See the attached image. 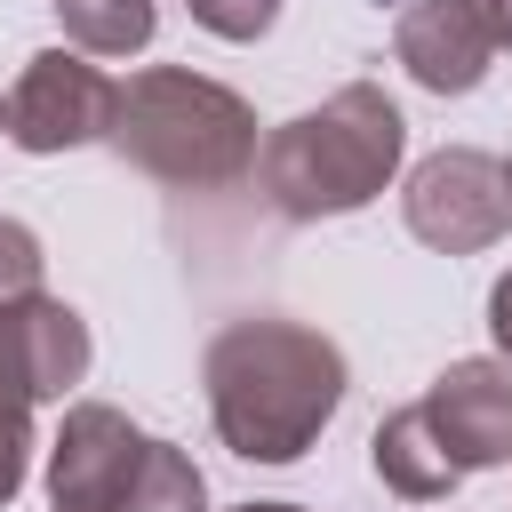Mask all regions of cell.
<instances>
[{
    "label": "cell",
    "mask_w": 512,
    "mask_h": 512,
    "mask_svg": "<svg viewBox=\"0 0 512 512\" xmlns=\"http://www.w3.org/2000/svg\"><path fill=\"white\" fill-rule=\"evenodd\" d=\"M208 416L216 440L248 464H296L344 408V352L304 320H232L208 336Z\"/></svg>",
    "instance_id": "1"
},
{
    "label": "cell",
    "mask_w": 512,
    "mask_h": 512,
    "mask_svg": "<svg viewBox=\"0 0 512 512\" xmlns=\"http://www.w3.org/2000/svg\"><path fill=\"white\" fill-rule=\"evenodd\" d=\"M408 152V120L376 80H344L328 104L280 120L256 152V184L288 224H320V216H352L368 208Z\"/></svg>",
    "instance_id": "2"
},
{
    "label": "cell",
    "mask_w": 512,
    "mask_h": 512,
    "mask_svg": "<svg viewBox=\"0 0 512 512\" xmlns=\"http://www.w3.org/2000/svg\"><path fill=\"white\" fill-rule=\"evenodd\" d=\"M128 168H144L152 184H176V192H224L256 168V112L248 96H232L224 80L208 72H184V64H144L120 80V104H112V136H104Z\"/></svg>",
    "instance_id": "3"
},
{
    "label": "cell",
    "mask_w": 512,
    "mask_h": 512,
    "mask_svg": "<svg viewBox=\"0 0 512 512\" xmlns=\"http://www.w3.org/2000/svg\"><path fill=\"white\" fill-rule=\"evenodd\" d=\"M400 216L424 248L440 256H480L512 232V192H504V160L472 152V144H440L432 160H416Z\"/></svg>",
    "instance_id": "4"
},
{
    "label": "cell",
    "mask_w": 512,
    "mask_h": 512,
    "mask_svg": "<svg viewBox=\"0 0 512 512\" xmlns=\"http://www.w3.org/2000/svg\"><path fill=\"white\" fill-rule=\"evenodd\" d=\"M112 104L120 80H104L80 48H40L24 64V80L8 88V144L16 152H80L96 136H112Z\"/></svg>",
    "instance_id": "5"
},
{
    "label": "cell",
    "mask_w": 512,
    "mask_h": 512,
    "mask_svg": "<svg viewBox=\"0 0 512 512\" xmlns=\"http://www.w3.org/2000/svg\"><path fill=\"white\" fill-rule=\"evenodd\" d=\"M152 432H136L120 408L80 400L48 448V512H128Z\"/></svg>",
    "instance_id": "6"
},
{
    "label": "cell",
    "mask_w": 512,
    "mask_h": 512,
    "mask_svg": "<svg viewBox=\"0 0 512 512\" xmlns=\"http://www.w3.org/2000/svg\"><path fill=\"white\" fill-rule=\"evenodd\" d=\"M88 376V320L64 296L0 304V392L8 400H64Z\"/></svg>",
    "instance_id": "7"
},
{
    "label": "cell",
    "mask_w": 512,
    "mask_h": 512,
    "mask_svg": "<svg viewBox=\"0 0 512 512\" xmlns=\"http://www.w3.org/2000/svg\"><path fill=\"white\" fill-rule=\"evenodd\" d=\"M424 416L464 472L512 464V360H448L424 392Z\"/></svg>",
    "instance_id": "8"
},
{
    "label": "cell",
    "mask_w": 512,
    "mask_h": 512,
    "mask_svg": "<svg viewBox=\"0 0 512 512\" xmlns=\"http://www.w3.org/2000/svg\"><path fill=\"white\" fill-rule=\"evenodd\" d=\"M392 48H400L408 80L432 88V96H472L488 80V64H496V40L480 24V0H408Z\"/></svg>",
    "instance_id": "9"
},
{
    "label": "cell",
    "mask_w": 512,
    "mask_h": 512,
    "mask_svg": "<svg viewBox=\"0 0 512 512\" xmlns=\"http://www.w3.org/2000/svg\"><path fill=\"white\" fill-rule=\"evenodd\" d=\"M368 464H376V480H384L392 496H408V504H432V496H448V488L464 480V464H456V456H448V440L432 432L424 400H408V408H392V416L376 424Z\"/></svg>",
    "instance_id": "10"
},
{
    "label": "cell",
    "mask_w": 512,
    "mask_h": 512,
    "mask_svg": "<svg viewBox=\"0 0 512 512\" xmlns=\"http://www.w3.org/2000/svg\"><path fill=\"white\" fill-rule=\"evenodd\" d=\"M48 8H56L64 40L80 56H136L160 32V8L152 0H48Z\"/></svg>",
    "instance_id": "11"
},
{
    "label": "cell",
    "mask_w": 512,
    "mask_h": 512,
    "mask_svg": "<svg viewBox=\"0 0 512 512\" xmlns=\"http://www.w3.org/2000/svg\"><path fill=\"white\" fill-rule=\"evenodd\" d=\"M128 512H208V480H200V464H192L176 440H152Z\"/></svg>",
    "instance_id": "12"
},
{
    "label": "cell",
    "mask_w": 512,
    "mask_h": 512,
    "mask_svg": "<svg viewBox=\"0 0 512 512\" xmlns=\"http://www.w3.org/2000/svg\"><path fill=\"white\" fill-rule=\"evenodd\" d=\"M40 240H32V224H16V216H0V304H24V296H40Z\"/></svg>",
    "instance_id": "13"
},
{
    "label": "cell",
    "mask_w": 512,
    "mask_h": 512,
    "mask_svg": "<svg viewBox=\"0 0 512 512\" xmlns=\"http://www.w3.org/2000/svg\"><path fill=\"white\" fill-rule=\"evenodd\" d=\"M184 8H192V24H208L216 40H264L272 16H280V0H184Z\"/></svg>",
    "instance_id": "14"
},
{
    "label": "cell",
    "mask_w": 512,
    "mask_h": 512,
    "mask_svg": "<svg viewBox=\"0 0 512 512\" xmlns=\"http://www.w3.org/2000/svg\"><path fill=\"white\" fill-rule=\"evenodd\" d=\"M24 472H32V400L0 392V504L24 488Z\"/></svg>",
    "instance_id": "15"
},
{
    "label": "cell",
    "mask_w": 512,
    "mask_h": 512,
    "mask_svg": "<svg viewBox=\"0 0 512 512\" xmlns=\"http://www.w3.org/2000/svg\"><path fill=\"white\" fill-rule=\"evenodd\" d=\"M488 336H496V352L512 360V272L488 288Z\"/></svg>",
    "instance_id": "16"
},
{
    "label": "cell",
    "mask_w": 512,
    "mask_h": 512,
    "mask_svg": "<svg viewBox=\"0 0 512 512\" xmlns=\"http://www.w3.org/2000/svg\"><path fill=\"white\" fill-rule=\"evenodd\" d=\"M480 24H488L496 48H512V0H480Z\"/></svg>",
    "instance_id": "17"
},
{
    "label": "cell",
    "mask_w": 512,
    "mask_h": 512,
    "mask_svg": "<svg viewBox=\"0 0 512 512\" xmlns=\"http://www.w3.org/2000/svg\"><path fill=\"white\" fill-rule=\"evenodd\" d=\"M232 512H304V504H232Z\"/></svg>",
    "instance_id": "18"
},
{
    "label": "cell",
    "mask_w": 512,
    "mask_h": 512,
    "mask_svg": "<svg viewBox=\"0 0 512 512\" xmlns=\"http://www.w3.org/2000/svg\"><path fill=\"white\" fill-rule=\"evenodd\" d=\"M504 192H512V160H504Z\"/></svg>",
    "instance_id": "19"
},
{
    "label": "cell",
    "mask_w": 512,
    "mask_h": 512,
    "mask_svg": "<svg viewBox=\"0 0 512 512\" xmlns=\"http://www.w3.org/2000/svg\"><path fill=\"white\" fill-rule=\"evenodd\" d=\"M0 128H8V104H0Z\"/></svg>",
    "instance_id": "20"
}]
</instances>
